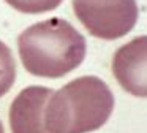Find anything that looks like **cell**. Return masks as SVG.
<instances>
[{
	"label": "cell",
	"instance_id": "cell-1",
	"mask_svg": "<svg viewBox=\"0 0 147 133\" xmlns=\"http://www.w3.org/2000/svg\"><path fill=\"white\" fill-rule=\"evenodd\" d=\"M18 49L30 75L62 78L84 62L87 44L68 21L51 18L26 29L18 38Z\"/></svg>",
	"mask_w": 147,
	"mask_h": 133
},
{
	"label": "cell",
	"instance_id": "cell-2",
	"mask_svg": "<svg viewBox=\"0 0 147 133\" xmlns=\"http://www.w3.org/2000/svg\"><path fill=\"white\" fill-rule=\"evenodd\" d=\"M112 111L108 84L96 76H81L51 95L43 120L48 133H90L101 128Z\"/></svg>",
	"mask_w": 147,
	"mask_h": 133
},
{
	"label": "cell",
	"instance_id": "cell-3",
	"mask_svg": "<svg viewBox=\"0 0 147 133\" xmlns=\"http://www.w3.org/2000/svg\"><path fill=\"white\" fill-rule=\"evenodd\" d=\"M73 10L89 33L103 40L125 37L139 18L136 0H73Z\"/></svg>",
	"mask_w": 147,
	"mask_h": 133
},
{
	"label": "cell",
	"instance_id": "cell-4",
	"mask_svg": "<svg viewBox=\"0 0 147 133\" xmlns=\"http://www.w3.org/2000/svg\"><path fill=\"white\" fill-rule=\"evenodd\" d=\"M112 71L123 90L134 97L147 95V37L131 40L120 46L112 59Z\"/></svg>",
	"mask_w": 147,
	"mask_h": 133
},
{
	"label": "cell",
	"instance_id": "cell-5",
	"mask_svg": "<svg viewBox=\"0 0 147 133\" xmlns=\"http://www.w3.org/2000/svg\"><path fill=\"white\" fill-rule=\"evenodd\" d=\"M54 90L43 86H30L18 94L10 106V127L13 133H48L45 108Z\"/></svg>",
	"mask_w": 147,
	"mask_h": 133
},
{
	"label": "cell",
	"instance_id": "cell-6",
	"mask_svg": "<svg viewBox=\"0 0 147 133\" xmlns=\"http://www.w3.org/2000/svg\"><path fill=\"white\" fill-rule=\"evenodd\" d=\"M16 81V62L11 49L0 41V97L7 95Z\"/></svg>",
	"mask_w": 147,
	"mask_h": 133
},
{
	"label": "cell",
	"instance_id": "cell-7",
	"mask_svg": "<svg viewBox=\"0 0 147 133\" xmlns=\"http://www.w3.org/2000/svg\"><path fill=\"white\" fill-rule=\"evenodd\" d=\"M63 0H7L8 5L14 10L27 14H40V13L52 11L55 10Z\"/></svg>",
	"mask_w": 147,
	"mask_h": 133
},
{
	"label": "cell",
	"instance_id": "cell-8",
	"mask_svg": "<svg viewBox=\"0 0 147 133\" xmlns=\"http://www.w3.org/2000/svg\"><path fill=\"white\" fill-rule=\"evenodd\" d=\"M0 133H5V130H3V125H2V120H0Z\"/></svg>",
	"mask_w": 147,
	"mask_h": 133
}]
</instances>
